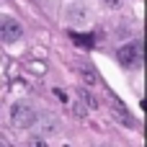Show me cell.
Here are the masks:
<instances>
[{"instance_id":"4","label":"cell","mask_w":147,"mask_h":147,"mask_svg":"<svg viewBox=\"0 0 147 147\" xmlns=\"http://www.w3.org/2000/svg\"><path fill=\"white\" fill-rule=\"evenodd\" d=\"M137 59H140V44H124L119 49L121 67H132V65H137Z\"/></svg>"},{"instance_id":"6","label":"cell","mask_w":147,"mask_h":147,"mask_svg":"<svg viewBox=\"0 0 147 147\" xmlns=\"http://www.w3.org/2000/svg\"><path fill=\"white\" fill-rule=\"evenodd\" d=\"M26 147H47V140H41V137H28V142H26Z\"/></svg>"},{"instance_id":"7","label":"cell","mask_w":147,"mask_h":147,"mask_svg":"<svg viewBox=\"0 0 147 147\" xmlns=\"http://www.w3.org/2000/svg\"><path fill=\"white\" fill-rule=\"evenodd\" d=\"M80 75H83V80H85V83H88V85H93V83H96V80H98V78H96V75H93V70H85V67H83V70H80Z\"/></svg>"},{"instance_id":"5","label":"cell","mask_w":147,"mask_h":147,"mask_svg":"<svg viewBox=\"0 0 147 147\" xmlns=\"http://www.w3.org/2000/svg\"><path fill=\"white\" fill-rule=\"evenodd\" d=\"M78 98H80V101H83V106H88V109H96V106H98V101L93 98V93H90V90H85V88H80V90H78Z\"/></svg>"},{"instance_id":"2","label":"cell","mask_w":147,"mask_h":147,"mask_svg":"<svg viewBox=\"0 0 147 147\" xmlns=\"http://www.w3.org/2000/svg\"><path fill=\"white\" fill-rule=\"evenodd\" d=\"M106 98H109V103H111V116L119 121V124H124V127H134V116L129 114V109L116 98V93L114 90H109L106 93Z\"/></svg>"},{"instance_id":"8","label":"cell","mask_w":147,"mask_h":147,"mask_svg":"<svg viewBox=\"0 0 147 147\" xmlns=\"http://www.w3.org/2000/svg\"><path fill=\"white\" fill-rule=\"evenodd\" d=\"M72 39H75L78 44H88V47L93 44V41H90V36H80V34H72Z\"/></svg>"},{"instance_id":"1","label":"cell","mask_w":147,"mask_h":147,"mask_svg":"<svg viewBox=\"0 0 147 147\" xmlns=\"http://www.w3.org/2000/svg\"><path fill=\"white\" fill-rule=\"evenodd\" d=\"M10 124H13L16 129H31V127L36 124V111H34V106L26 103V101L13 103V106H10Z\"/></svg>"},{"instance_id":"9","label":"cell","mask_w":147,"mask_h":147,"mask_svg":"<svg viewBox=\"0 0 147 147\" xmlns=\"http://www.w3.org/2000/svg\"><path fill=\"white\" fill-rule=\"evenodd\" d=\"M0 147H16L13 142H8V140H0Z\"/></svg>"},{"instance_id":"3","label":"cell","mask_w":147,"mask_h":147,"mask_svg":"<svg viewBox=\"0 0 147 147\" xmlns=\"http://www.w3.org/2000/svg\"><path fill=\"white\" fill-rule=\"evenodd\" d=\"M21 34H23V26H21L16 18H10V16H0V41H5V44L18 41Z\"/></svg>"}]
</instances>
